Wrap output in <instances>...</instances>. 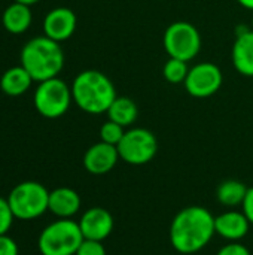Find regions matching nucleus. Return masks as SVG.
Wrapping results in <instances>:
<instances>
[{
    "label": "nucleus",
    "mask_w": 253,
    "mask_h": 255,
    "mask_svg": "<svg viewBox=\"0 0 253 255\" xmlns=\"http://www.w3.org/2000/svg\"><path fill=\"white\" fill-rule=\"evenodd\" d=\"M215 235V217L203 206H188L179 211L169 230L171 247L182 255L200 253Z\"/></svg>",
    "instance_id": "obj_1"
},
{
    "label": "nucleus",
    "mask_w": 253,
    "mask_h": 255,
    "mask_svg": "<svg viewBox=\"0 0 253 255\" xmlns=\"http://www.w3.org/2000/svg\"><path fill=\"white\" fill-rule=\"evenodd\" d=\"M70 87L75 105L89 115L106 114L118 96L109 76L94 69L78 73Z\"/></svg>",
    "instance_id": "obj_2"
},
{
    "label": "nucleus",
    "mask_w": 253,
    "mask_h": 255,
    "mask_svg": "<svg viewBox=\"0 0 253 255\" xmlns=\"http://www.w3.org/2000/svg\"><path fill=\"white\" fill-rule=\"evenodd\" d=\"M19 60L34 82L57 78L64 67V52L60 43L46 36L30 39L22 46Z\"/></svg>",
    "instance_id": "obj_3"
},
{
    "label": "nucleus",
    "mask_w": 253,
    "mask_h": 255,
    "mask_svg": "<svg viewBox=\"0 0 253 255\" xmlns=\"http://www.w3.org/2000/svg\"><path fill=\"white\" fill-rule=\"evenodd\" d=\"M82 241L84 236L76 221L58 218L40 232L37 248L42 255H76Z\"/></svg>",
    "instance_id": "obj_4"
},
{
    "label": "nucleus",
    "mask_w": 253,
    "mask_h": 255,
    "mask_svg": "<svg viewBox=\"0 0 253 255\" xmlns=\"http://www.w3.org/2000/svg\"><path fill=\"white\" fill-rule=\"evenodd\" d=\"M7 202L15 218L30 221L42 217L48 211L49 191L40 182L25 181L12 188Z\"/></svg>",
    "instance_id": "obj_5"
},
{
    "label": "nucleus",
    "mask_w": 253,
    "mask_h": 255,
    "mask_svg": "<svg viewBox=\"0 0 253 255\" xmlns=\"http://www.w3.org/2000/svg\"><path fill=\"white\" fill-rule=\"evenodd\" d=\"M72 102V87H69L58 76L39 82L33 94L36 111L48 120H57L63 117L69 111Z\"/></svg>",
    "instance_id": "obj_6"
},
{
    "label": "nucleus",
    "mask_w": 253,
    "mask_h": 255,
    "mask_svg": "<svg viewBox=\"0 0 253 255\" xmlns=\"http://www.w3.org/2000/svg\"><path fill=\"white\" fill-rule=\"evenodd\" d=\"M163 46L170 58L188 63L194 60L201 49V34L194 24L188 21H176L166 28Z\"/></svg>",
    "instance_id": "obj_7"
},
{
    "label": "nucleus",
    "mask_w": 253,
    "mask_h": 255,
    "mask_svg": "<svg viewBox=\"0 0 253 255\" xmlns=\"http://www.w3.org/2000/svg\"><path fill=\"white\" fill-rule=\"evenodd\" d=\"M119 158L131 166H143L154 160L158 152V140L155 134L142 127L125 130L124 137L118 143Z\"/></svg>",
    "instance_id": "obj_8"
},
{
    "label": "nucleus",
    "mask_w": 253,
    "mask_h": 255,
    "mask_svg": "<svg viewBox=\"0 0 253 255\" xmlns=\"http://www.w3.org/2000/svg\"><path fill=\"white\" fill-rule=\"evenodd\" d=\"M224 84V75L219 66L210 61L198 63L189 67L183 82L185 90L195 99H207L215 96Z\"/></svg>",
    "instance_id": "obj_9"
},
{
    "label": "nucleus",
    "mask_w": 253,
    "mask_h": 255,
    "mask_svg": "<svg viewBox=\"0 0 253 255\" xmlns=\"http://www.w3.org/2000/svg\"><path fill=\"white\" fill-rule=\"evenodd\" d=\"M78 224H79L84 239L103 242L104 239L110 236L115 221H113L112 214L107 209L94 206V208L86 209L82 214Z\"/></svg>",
    "instance_id": "obj_10"
},
{
    "label": "nucleus",
    "mask_w": 253,
    "mask_h": 255,
    "mask_svg": "<svg viewBox=\"0 0 253 255\" xmlns=\"http://www.w3.org/2000/svg\"><path fill=\"white\" fill-rule=\"evenodd\" d=\"M76 13L69 7H55L49 10L43 19V33L46 37L55 42H64L70 39L76 30Z\"/></svg>",
    "instance_id": "obj_11"
},
{
    "label": "nucleus",
    "mask_w": 253,
    "mask_h": 255,
    "mask_svg": "<svg viewBox=\"0 0 253 255\" xmlns=\"http://www.w3.org/2000/svg\"><path fill=\"white\" fill-rule=\"evenodd\" d=\"M119 152L115 145H109L106 142H97L91 145L84 154V167L91 175H106L109 173L118 163Z\"/></svg>",
    "instance_id": "obj_12"
},
{
    "label": "nucleus",
    "mask_w": 253,
    "mask_h": 255,
    "mask_svg": "<svg viewBox=\"0 0 253 255\" xmlns=\"http://www.w3.org/2000/svg\"><path fill=\"white\" fill-rule=\"evenodd\" d=\"M234 69L248 78H253V30L252 27L237 28L231 51Z\"/></svg>",
    "instance_id": "obj_13"
},
{
    "label": "nucleus",
    "mask_w": 253,
    "mask_h": 255,
    "mask_svg": "<svg viewBox=\"0 0 253 255\" xmlns=\"http://www.w3.org/2000/svg\"><path fill=\"white\" fill-rule=\"evenodd\" d=\"M251 223L240 211H227L215 217V232L228 242H239L249 233Z\"/></svg>",
    "instance_id": "obj_14"
},
{
    "label": "nucleus",
    "mask_w": 253,
    "mask_h": 255,
    "mask_svg": "<svg viewBox=\"0 0 253 255\" xmlns=\"http://www.w3.org/2000/svg\"><path fill=\"white\" fill-rule=\"evenodd\" d=\"M81 196L69 187H58L49 191L48 211L57 218L69 220L73 218L81 209Z\"/></svg>",
    "instance_id": "obj_15"
},
{
    "label": "nucleus",
    "mask_w": 253,
    "mask_h": 255,
    "mask_svg": "<svg viewBox=\"0 0 253 255\" xmlns=\"http://www.w3.org/2000/svg\"><path fill=\"white\" fill-rule=\"evenodd\" d=\"M31 21H33V13L30 6L16 1L9 4L1 15V24L4 30L9 31L10 34L25 33L30 28Z\"/></svg>",
    "instance_id": "obj_16"
},
{
    "label": "nucleus",
    "mask_w": 253,
    "mask_h": 255,
    "mask_svg": "<svg viewBox=\"0 0 253 255\" xmlns=\"http://www.w3.org/2000/svg\"><path fill=\"white\" fill-rule=\"evenodd\" d=\"M33 82L34 81L30 76V73L19 64V66H13L7 69L1 75L0 90L9 97H19L30 90Z\"/></svg>",
    "instance_id": "obj_17"
},
{
    "label": "nucleus",
    "mask_w": 253,
    "mask_h": 255,
    "mask_svg": "<svg viewBox=\"0 0 253 255\" xmlns=\"http://www.w3.org/2000/svg\"><path fill=\"white\" fill-rule=\"evenodd\" d=\"M106 114L110 121H113L125 128L136 123V120L139 117V108L130 97L116 96V99L113 100V103L110 105V108L107 109Z\"/></svg>",
    "instance_id": "obj_18"
},
{
    "label": "nucleus",
    "mask_w": 253,
    "mask_h": 255,
    "mask_svg": "<svg viewBox=\"0 0 253 255\" xmlns=\"http://www.w3.org/2000/svg\"><path fill=\"white\" fill-rule=\"evenodd\" d=\"M246 193H248V187L243 182L236 179H227L218 187L216 199L219 200L221 205L227 208H236L243 203Z\"/></svg>",
    "instance_id": "obj_19"
},
{
    "label": "nucleus",
    "mask_w": 253,
    "mask_h": 255,
    "mask_svg": "<svg viewBox=\"0 0 253 255\" xmlns=\"http://www.w3.org/2000/svg\"><path fill=\"white\" fill-rule=\"evenodd\" d=\"M189 67L186 61L177 58H169L163 67V76L170 84H183L188 76Z\"/></svg>",
    "instance_id": "obj_20"
},
{
    "label": "nucleus",
    "mask_w": 253,
    "mask_h": 255,
    "mask_svg": "<svg viewBox=\"0 0 253 255\" xmlns=\"http://www.w3.org/2000/svg\"><path fill=\"white\" fill-rule=\"evenodd\" d=\"M124 133H125V128L122 126L107 120L100 128V139H101V142L118 146V143L124 137Z\"/></svg>",
    "instance_id": "obj_21"
},
{
    "label": "nucleus",
    "mask_w": 253,
    "mask_h": 255,
    "mask_svg": "<svg viewBox=\"0 0 253 255\" xmlns=\"http://www.w3.org/2000/svg\"><path fill=\"white\" fill-rule=\"evenodd\" d=\"M15 217L12 214V209L9 206L7 199L0 196V236L1 235H7V232L12 227Z\"/></svg>",
    "instance_id": "obj_22"
},
{
    "label": "nucleus",
    "mask_w": 253,
    "mask_h": 255,
    "mask_svg": "<svg viewBox=\"0 0 253 255\" xmlns=\"http://www.w3.org/2000/svg\"><path fill=\"white\" fill-rule=\"evenodd\" d=\"M76 255H106V248L103 242L84 239L76 251Z\"/></svg>",
    "instance_id": "obj_23"
},
{
    "label": "nucleus",
    "mask_w": 253,
    "mask_h": 255,
    "mask_svg": "<svg viewBox=\"0 0 253 255\" xmlns=\"http://www.w3.org/2000/svg\"><path fill=\"white\" fill-rule=\"evenodd\" d=\"M19 248L18 244L7 235L0 236V255H18Z\"/></svg>",
    "instance_id": "obj_24"
},
{
    "label": "nucleus",
    "mask_w": 253,
    "mask_h": 255,
    "mask_svg": "<svg viewBox=\"0 0 253 255\" xmlns=\"http://www.w3.org/2000/svg\"><path fill=\"white\" fill-rule=\"evenodd\" d=\"M216 255H252L251 254V251L245 247V245H242L240 242H230L228 245H225V247H222Z\"/></svg>",
    "instance_id": "obj_25"
},
{
    "label": "nucleus",
    "mask_w": 253,
    "mask_h": 255,
    "mask_svg": "<svg viewBox=\"0 0 253 255\" xmlns=\"http://www.w3.org/2000/svg\"><path fill=\"white\" fill-rule=\"evenodd\" d=\"M242 208H243V214L248 217L249 223L253 226V187L248 188V193H246V197L242 203Z\"/></svg>",
    "instance_id": "obj_26"
},
{
    "label": "nucleus",
    "mask_w": 253,
    "mask_h": 255,
    "mask_svg": "<svg viewBox=\"0 0 253 255\" xmlns=\"http://www.w3.org/2000/svg\"><path fill=\"white\" fill-rule=\"evenodd\" d=\"M240 6H243L245 9L253 10V0H237Z\"/></svg>",
    "instance_id": "obj_27"
},
{
    "label": "nucleus",
    "mask_w": 253,
    "mask_h": 255,
    "mask_svg": "<svg viewBox=\"0 0 253 255\" xmlns=\"http://www.w3.org/2000/svg\"><path fill=\"white\" fill-rule=\"evenodd\" d=\"M13 1H16V3H22V4H27V6H33V4L39 3L40 0H13Z\"/></svg>",
    "instance_id": "obj_28"
},
{
    "label": "nucleus",
    "mask_w": 253,
    "mask_h": 255,
    "mask_svg": "<svg viewBox=\"0 0 253 255\" xmlns=\"http://www.w3.org/2000/svg\"><path fill=\"white\" fill-rule=\"evenodd\" d=\"M252 30H253V21H252Z\"/></svg>",
    "instance_id": "obj_29"
}]
</instances>
